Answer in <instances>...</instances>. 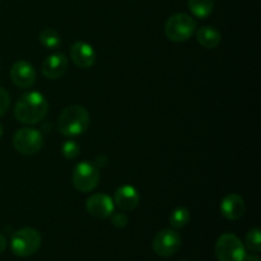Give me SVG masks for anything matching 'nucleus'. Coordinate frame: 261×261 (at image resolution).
<instances>
[{"instance_id":"obj_1","label":"nucleus","mask_w":261,"mask_h":261,"mask_svg":"<svg viewBox=\"0 0 261 261\" xmlns=\"http://www.w3.org/2000/svg\"><path fill=\"white\" fill-rule=\"evenodd\" d=\"M48 111V102L41 92H27L19 97L14 106V116L19 122L33 125L45 119Z\"/></svg>"},{"instance_id":"obj_2","label":"nucleus","mask_w":261,"mask_h":261,"mask_svg":"<svg viewBox=\"0 0 261 261\" xmlns=\"http://www.w3.org/2000/svg\"><path fill=\"white\" fill-rule=\"evenodd\" d=\"M91 116L89 112L79 105H71L61 111L58 120V129L65 137H78L88 129Z\"/></svg>"},{"instance_id":"obj_3","label":"nucleus","mask_w":261,"mask_h":261,"mask_svg":"<svg viewBox=\"0 0 261 261\" xmlns=\"http://www.w3.org/2000/svg\"><path fill=\"white\" fill-rule=\"evenodd\" d=\"M196 31V22L186 13H176L171 15L165 25L166 37L172 42H185Z\"/></svg>"},{"instance_id":"obj_4","label":"nucleus","mask_w":261,"mask_h":261,"mask_svg":"<svg viewBox=\"0 0 261 261\" xmlns=\"http://www.w3.org/2000/svg\"><path fill=\"white\" fill-rule=\"evenodd\" d=\"M41 246V234L35 228L18 229L12 237L10 247L13 254L19 257H28L36 254Z\"/></svg>"},{"instance_id":"obj_5","label":"nucleus","mask_w":261,"mask_h":261,"mask_svg":"<svg viewBox=\"0 0 261 261\" xmlns=\"http://www.w3.org/2000/svg\"><path fill=\"white\" fill-rule=\"evenodd\" d=\"M43 135L40 130L33 127H22L13 137V147L23 155H33L43 147Z\"/></svg>"},{"instance_id":"obj_6","label":"nucleus","mask_w":261,"mask_h":261,"mask_svg":"<svg viewBox=\"0 0 261 261\" xmlns=\"http://www.w3.org/2000/svg\"><path fill=\"white\" fill-rule=\"evenodd\" d=\"M216 256L218 261H244L246 247L233 233H224L216 242Z\"/></svg>"},{"instance_id":"obj_7","label":"nucleus","mask_w":261,"mask_h":261,"mask_svg":"<svg viewBox=\"0 0 261 261\" xmlns=\"http://www.w3.org/2000/svg\"><path fill=\"white\" fill-rule=\"evenodd\" d=\"M99 168L94 163L83 161L74 167L73 185L81 193H91L98 186Z\"/></svg>"},{"instance_id":"obj_8","label":"nucleus","mask_w":261,"mask_h":261,"mask_svg":"<svg viewBox=\"0 0 261 261\" xmlns=\"http://www.w3.org/2000/svg\"><path fill=\"white\" fill-rule=\"evenodd\" d=\"M181 237L175 229H162L154 236L152 242L153 250L162 257H170L181 249Z\"/></svg>"},{"instance_id":"obj_9","label":"nucleus","mask_w":261,"mask_h":261,"mask_svg":"<svg viewBox=\"0 0 261 261\" xmlns=\"http://www.w3.org/2000/svg\"><path fill=\"white\" fill-rule=\"evenodd\" d=\"M86 209L89 216L96 219H106L115 212V203L106 194H93L86 201Z\"/></svg>"},{"instance_id":"obj_10","label":"nucleus","mask_w":261,"mask_h":261,"mask_svg":"<svg viewBox=\"0 0 261 261\" xmlns=\"http://www.w3.org/2000/svg\"><path fill=\"white\" fill-rule=\"evenodd\" d=\"M10 79L18 88H31L36 82V70L28 61L19 60L10 69Z\"/></svg>"},{"instance_id":"obj_11","label":"nucleus","mask_w":261,"mask_h":261,"mask_svg":"<svg viewBox=\"0 0 261 261\" xmlns=\"http://www.w3.org/2000/svg\"><path fill=\"white\" fill-rule=\"evenodd\" d=\"M70 58L73 63L81 69H89L96 63V51L84 41H76L70 47Z\"/></svg>"},{"instance_id":"obj_12","label":"nucleus","mask_w":261,"mask_h":261,"mask_svg":"<svg viewBox=\"0 0 261 261\" xmlns=\"http://www.w3.org/2000/svg\"><path fill=\"white\" fill-rule=\"evenodd\" d=\"M69 68V61L64 54L55 53L47 56L42 64V74L45 78L55 81L61 78Z\"/></svg>"},{"instance_id":"obj_13","label":"nucleus","mask_w":261,"mask_h":261,"mask_svg":"<svg viewBox=\"0 0 261 261\" xmlns=\"http://www.w3.org/2000/svg\"><path fill=\"white\" fill-rule=\"evenodd\" d=\"M115 206L122 212H132L139 205L140 195L137 189L132 185H122L115 191L114 195Z\"/></svg>"},{"instance_id":"obj_14","label":"nucleus","mask_w":261,"mask_h":261,"mask_svg":"<svg viewBox=\"0 0 261 261\" xmlns=\"http://www.w3.org/2000/svg\"><path fill=\"white\" fill-rule=\"evenodd\" d=\"M221 214L228 221H237L245 214V201L239 194H229L221 201Z\"/></svg>"},{"instance_id":"obj_15","label":"nucleus","mask_w":261,"mask_h":261,"mask_svg":"<svg viewBox=\"0 0 261 261\" xmlns=\"http://www.w3.org/2000/svg\"><path fill=\"white\" fill-rule=\"evenodd\" d=\"M195 32L196 40L204 48H216L222 41V35L219 31L211 25H204Z\"/></svg>"},{"instance_id":"obj_16","label":"nucleus","mask_w":261,"mask_h":261,"mask_svg":"<svg viewBox=\"0 0 261 261\" xmlns=\"http://www.w3.org/2000/svg\"><path fill=\"white\" fill-rule=\"evenodd\" d=\"M188 5L193 15L204 19L213 12L214 0H188Z\"/></svg>"},{"instance_id":"obj_17","label":"nucleus","mask_w":261,"mask_h":261,"mask_svg":"<svg viewBox=\"0 0 261 261\" xmlns=\"http://www.w3.org/2000/svg\"><path fill=\"white\" fill-rule=\"evenodd\" d=\"M190 211L185 206H178L173 209L170 214V224L173 229H180L190 222Z\"/></svg>"},{"instance_id":"obj_18","label":"nucleus","mask_w":261,"mask_h":261,"mask_svg":"<svg viewBox=\"0 0 261 261\" xmlns=\"http://www.w3.org/2000/svg\"><path fill=\"white\" fill-rule=\"evenodd\" d=\"M40 42L42 43L43 47L48 48V50H55L61 45L60 33L53 28H45L40 33Z\"/></svg>"},{"instance_id":"obj_19","label":"nucleus","mask_w":261,"mask_h":261,"mask_svg":"<svg viewBox=\"0 0 261 261\" xmlns=\"http://www.w3.org/2000/svg\"><path fill=\"white\" fill-rule=\"evenodd\" d=\"M246 247L254 254H259L261 251V234L259 228H252L247 232L245 240Z\"/></svg>"},{"instance_id":"obj_20","label":"nucleus","mask_w":261,"mask_h":261,"mask_svg":"<svg viewBox=\"0 0 261 261\" xmlns=\"http://www.w3.org/2000/svg\"><path fill=\"white\" fill-rule=\"evenodd\" d=\"M61 153H63V155L66 160H75L79 155V153H81V147L73 139H69L61 147Z\"/></svg>"},{"instance_id":"obj_21","label":"nucleus","mask_w":261,"mask_h":261,"mask_svg":"<svg viewBox=\"0 0 261 261\" xmlns=\"http://www.w3.org/2000/svg\"><path fill=\"white\" fill-rule=\"evenodd\" d=\"M9 105H10L9 93H8L4 88L0 87V116H3V115L8 111Z\"/></svg>"},{"instance_id":"obj_22","label":"nucleus","mask_w":261,"mask_h":261,"mask_svg":"<svg viewBox=\"0 0 261 261\" xmlns=\"http://www.w3.org/2000/svg\"><path fill=\"white\" fill-rule=\"evenodd\" d=\"M111 223L114 224L116 228H124L127 224V217L124 213H112L111 216Z\"/></svg>"},{"instance_id":"obj_23","label":"nucleus","mask_w":261,"mask_h":261,"mask_svg":"<svg viewBox=\"0 0 261 261\" xmlns=\"http://www.w3.org/2000/svg\"><path fill=\"white\" fill-rule=\"evenodd\" d=\"M5 249H7V240H5V237L0 233V254H2Z\"/></svg>"},{"instance_id":"obj_24","label":"nucleus","mask_w":261,"mask_h":261,"mask_svg":"<svg viewBox=\"0 0 261 261\" xmlns=\"http://www.w3.org/2000/svg\"><path fill=\"white\" fill-rule=\"evenodd\" d=\"M244 261H260V257L257 256L256 254H250V255L246 254Z\"/></svg>"},{"instance_id":"obj_25","label":"nucleus","mask_w":261,"mask_h":261,"mask_svg":"<svg viewBox=\"0 0 261 261\" xmlns=\"http://www.w3.org/2000/svg\"><path fill=\"white\" fill-rule=\"evenodd\" d=\"M3 137V126H2V124H0V138Z\"/></svg>"},{"instance_id":"obj_26","label":"nucleus","mask_w":261,"mask_h":261,"mask_svg":"<svg viewBox=\"0 0 261 261\" xmlns=\"http://www.w3.org/2000/svg\"><path fill=\"white\" fill-rule=\"evenodd\" d=\"M181 261H190V260H181Z\"/></svg>"}]
</instances>
